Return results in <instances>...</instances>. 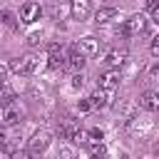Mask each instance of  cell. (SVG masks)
Instances as JSON below:
<instances>
[{
  "mask_svg": "<svg viewBox=\"0 0 159 159\" xmlns=\"http://www.w3.org/2000/svg\"><path fill=\"white\" fill-rule=\"evenodd\" d=\"M149 27V17L144 12H137L132 15L129 20H124V27H122V35L124 37H137V35H144Z\"/></svg>",
  "mask_w": 159,
  "mask_h": 159,
  "instance_id": "1",
  "label": "cell"
},
{
  "mask_svg": "<svg viewBox=\"0 0 159 159\" xmlns=\"http://www.w3.org/2000/svg\"><path fill=\"white\" fill-rule=\"evenodd\" d=\"M37 65H40V60H37L35 55H25V57H12V60L7 62L10 72H15V75H32V72L37 70Z\"/></svg>",
  "mask_w": 159,
  "mask_h": 159,
  "instance_id": "2",
  "label": "cell"
},
{
  "mask_svg": "<svg viewBox=\"0 0 159 159\" xmlns=\"http://www.w3.org/2000/svg\"><path fill=\"white\" fill-rule=\"evenodd\" d=\"M50 142H52V134H50L47 129H40V132H35V134L27 139V154H30V157H37V154L47 152Z\"/></svg>",
  "mask_w": 159,
  "mask_h": 159,
  "instance_id": "3",
  "label": "cell"
},
{
  "mask_svg": "<svg viewBox=\"0 0 159 159\" xmlns=\"http://www.w3.org/2000/svg\"><path fill=\"white\" fill-rule=\"evenodd\" d=\"M89 104L92 109H107L114 104V89H104V87H97L92 94H89Z\"/></svg>",
  "mask_w": 159,
  "mask_h": 159,
  "instance_id": "4",
  "label": "cell"
},
{
  "mask_svg": "<svg viewBox=\"0 0 159 159\" xmlns=\"http://www.w3.org/2000/svg\"><path fill=\"white\" fill-rule=\"evenodd\" d=\"M40 17H42V7H40V2H25V5L20 7V20H22L25 25H35Z\"/></svg>",
  "mask_w": 159,
  "mask_h": 159,
  "instance_id": "5",
  "label": "cell"
},
{
  "mask_svg": "<svg viewBox=\"0 0 159 159\" xmlns=\"http://www.w3.org/2000/svg\"><path fill=\"white\" fill-rule=\"evenodd\" d=\"M119 82H122V72H119V67H109L107 72L99 75V87H104V89H117Z\"/></svg>",
  "mask_w": 159,
  "mask_h": 159,
  "instance_id": "6",
  "label": "cell"
},
{
  "mask_svg": "<svg viewBox=\"0 0 159 159\" xmlns=\"http://www.w3.org/2000/svg\"><path fill=\"white\" fill-rule=\"evenodd\" d=\"M92 12V2L89 0H70V15L72 20H87Z\"/></svg>",
  "mask_w": 159,
  "mask_h": 159,
  "instance_id": "7",
  "label": "cell"
},
{
  "mask_svg": "<svg viewBox=\"0 0 159 159\" xmlns=\"http://www.w3.org/2000/svg\"><path fill=\"white\" fill-rule=\"evenodd\" d=\"M117 20H119V10H117V7H99V10L94 12V22H97L99 27L112 25V22H117Z\"/></svg>",
  "mask_w": 159,
  "mask_h": 159,
  "instance_id": "8",
  "label": "cell"
},
{
  "mask_svg": "<svg viewBox=\"0 0 159 159\" xmlns=\"http://www.w3.org/2000/svg\"><path fill=\"white\" fill-rule=\"evenodd\" d=\"M84 57H94V55H99V40L97 37H92V35H87V37H82L77 45H75Z\"/></svg>",
  "mask_w": 159,
  "mask_h": 159,
  "instance_id": "9",
  "label": "cell"
},
{
  "mask_svg": "<svg viewBox=\"0 0 159 159\" xmlns=\"http://www.w3.org/2000/svg\"><path fill=\"white\" fill-rule=\"evenodd\" d=\"M139 107L147 109V112H157V109H159V94H157L154 89L142 92V94H139Z\"/></svg>",
  "mask_w": 159,
  "mask_h": 159,
  "instance_id": "10",
  "label": "cell"
},
{
  "mask_svg": "<svg viewBox=\"0 0 159 159\" xmlns=\"http://www.w3.org/2000/svg\"><path fill=\"white\" fill-rule=\"evenodd\" d=\"M47 50H50V55H47V60H50L47 67H50V70H62V67H65V57H62V52H60L62 47H60L57 42H52Z\"/></svg>",
  "mask_w": 159,
  "mask_h": 159,
  "instance_id": "11",
  "label": "cell"
},
{
  "mask_svg": "<svg viewBox=\"0 0 159 159\" xmlns=\"http://www.w3.org/2000/svg\"><path fill=\"white\" fill-rule=\"evenodd\" d=\"M20 119H22V109H20V107H15L12 102H10L7 107H2V124H5V127L17 124Z\"/></svg>",
  "mask_w": 159,
  "mask_h": 159,
  "instance_id": "12",
  "label": "cell"
},
{
  "mask_svg": "<svg viewBox=\"0 0 159 159\" xmlns=\"http://www.w3.org/2000/svg\"><path fill=\"white\" fill-rule=\"evenodd\" d=\"M127 60H129V52H127V50H109V52L104 55V62H107L109 67H122Z\"/></svg>",
  "mask_w": 159,
  "mask_h": 159,
  "instance_id": "13",
  "label": "cell"
},
{
  "mask_svg": "<svg viewBox=\"0 0 159 159\" xmlns=\"http://www.w3.org/2000/svg\"><path fill=\"white\" fill-rule=\"evenodd\" d=\"M84 62H87V57H84L77 47H72V50H70V57L65 60V65H70L72 70H82V67H84Z\"/></svg>",
  "mask_w": 159,
  "mask_h": 159,
  "instance_id": "14",
  "label": "cell"
},
{
  "mask_svg": "<svg viewBox=\"0 0 159 159\" xmlns=\"http://www.w3.org/2000/svg\"><path fill=\"white\" fill-rule=\"evenodd\" d=\"M12 99H15V94H12L5 84H0V109H2V107H7Z\"/></svg>",
  "mask_w": 159,
  "mask_h": 159,
  "instance_id": "15",
  "label": "cell"
},
{
  "mask_svg": "<svg viewBox=\"0 0 159 159\" xmlns=\"http://www.w3.org/2000/svg\"><path fill=\"white\" fill-rule=\"evenodd\" d=\"M0 22H2V25H7V27H12V30L17 27V22H15V15H12L10 10H0Z\"/></svg>",
  "mask_w": 159,
  "mask_h": 159,
  "instance_id": "16",
  "label": "cell"
},
{
  "mask_svg": "<svg viewBox=\"0 0 159 159\" xmlns=\"http://www.w3.org/2000/svg\"><path fill=\"white\" fill-rule=\"evenodd\" d=\"M87 137H89L87 142H102V139H104V132H102V129H89Z\"/></svg>",
  "mask_w": 159,
  "mask_h": 159,
  "instance_id": "17",
  "label": "cell"
},
{
  "mask_svg": "<svg viewBox=\"0 0 159 159\" xmlns=\"http://www.w3.org/2000/svg\"><path fill=\"white\" fill-rule=\"evenodd\" d=\"M89 154H92V157H104V154H107V149L102 147V142H97L94 147H89Z\"/></svg>",
  "mask_w": 159,
  "mask_h": 159,
  "instance_id": "18",
  "label": "cell"
},
{
  "mask_svg": "<svg viewBox=\"0 0 159 159\" xmlns=\"http://www.w3.org/2000/svg\"><path fill=\"white\" fill-rule=\"evenodd\" d=\"M82 84H84V77H82V72H77V75L72 77V87H75V89H82Z\"/></svg>",
  "mask_w": 159,
  "mask_h": 159,
  "instance_id": "19",
  "label": "cell"
},
{
  "mask_svg": "<svg viewBox=\"0 0 159 159\" xmlns=\"http://www.w3.org/2000/svg\"><path fill=\"white\" fill-rule=\"evenodd\" d=\"M7 75H10V67L7 65H0V84L7 82Z\"/></svg>",
  "mask_w": 159,
  "mask_h": 159,
  "instance_id": "20",
  "label": "cell"
},
{
  "mask_svg": "<svg viewBox=\"0 0 159 159\" xmlns=\"http://www.w3.org/2000/svg\"><path fill=\"white\" fill-rule=\"evenodd\" d=\"M149 52H152V57H157V55H159V40H152V45H149Z\"/></svg>",
  "mask_w": 159,
  "mask_h": 159,
  "instance_id": "21",
  "label": "cell"
},
{
  "mask_svg": "<svg viewBox=\"0 0 159 159\" xmlns=\"http://www.w3.org/2000/svg\"><path fill=\"white\" fill-rule=\"evenodd\" d=\"M89 109H92L89 99H82V102H80V112H89Z\"/></svg>",
  "mask_w": 159,
  "mask_h": 159,
  "instance_id": "22",
  "label": "cell"
},
{
  "mask_svg": "<svg viewBox=\"0 0 159 159\" xmlns=\"http://www.w3.org/2000/svg\"><path fill=\"white\" fill-rule=\"evenodd\" d=\"M144 5H147V10H152V7H157V0H144Z\"/></svg>",
  "mask_w": 159,
  "mask_h": 159,
  "instance_id": "23",
  "label": "cell"
}]
</instances>
